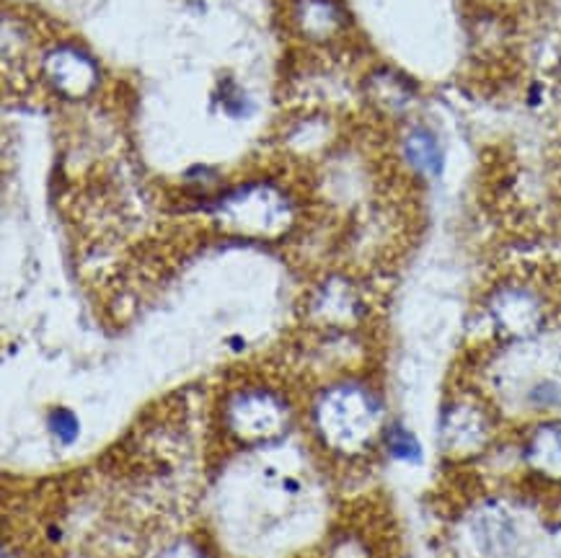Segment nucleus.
Here are the masks:
<instances>
[{
  "instance_id": "f257e3e1",
  "label": "nucleus",
  "mask_w": 561,
  "mask_h": 558,
  "mask_svg": "<svg viewBox=\"0 0 561 558\" xmlns=\"http://www.w3.org/2000/svg\"><path fill=\"white\" fill-rule=\"evenodd\" d=\"M53 432L60 438L62 442H73L78 438V419L70 411L57 409L53 414Z\"/></svg>"
}]
</instances>
